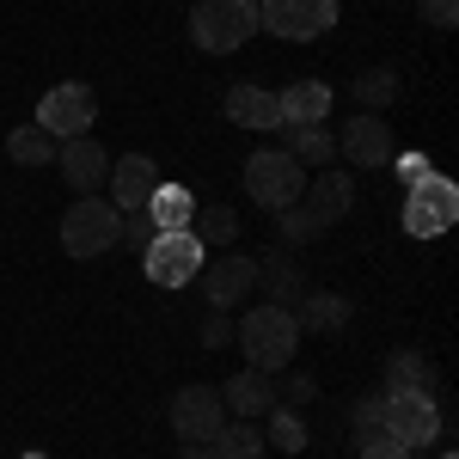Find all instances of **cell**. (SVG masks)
<instances>
[{"mask_svg":"<svg viewBox=\"0 0 459 459\" xmlns=\"http://www.w3.org/2000/svg\"><path fill=\"white\" fill-rule=\"evenodd\" d=\"M56 166H62V178L74 184V196H92L110 178V153L92 142V135H74V142L56 147Z\"/></svg>","mask_w":459,"mask_h":459,"instance_id":"obj_14","label":"cell"},{"mask_svg":"<svg viewBox=\"0 0 459 459\" xmlns=\"http://www.w3.org/2000/svg\"><path fill=\"white\" fill-rule=\"evenodd\" d=\"M178 459H214V454L203 447V441H184V454H178Z\"/></svg>","mask_w":459,"mask_h":459,"instance_id":"obj_36","label":"cell"},{"mask_svg":"<svg viewBox=\"0 0 459 459\" xmlns=\"http://www.w3.org/2000/svg\"><path fill=\"white\" fill-rule=\"evenodd\" d=\"M337 153H343L350 166H361V172L386 166V160H392V129H386V117H374V110H355L350 123L337 129Z\"/></svg>","mask_w":459,"mask_h":459,"instance_id":"obj_11","label":"cell"},{"mask_svg":"<svg viewBox=\"0 0 459 459\" xmlns=\"http://www.w3.org/2000/svg\"><path fill=\"white\" fill-rule=\"evenodd\" d=\"M227 337H233V325H227V313H214L209 325H203V350H221Z\"/></svg>","mask_w":459,"mask_h":459,"instance_id":"obj_34","label":"cell"},{"mask_svg":"<svg viewBox=\"0 0 459 459\" xmlns=\"http://www.w3.org/2000/svg\"><path fill=\"white\" fill-rule=\"evenodd\" d=\"M392 99H398V74H392V68H368L361 80H355V105H361V110L380 117Z\"/></svg>","mask_w":459,"mask_h":459,"instance_id":"obj_27","label":"cell"},{"mask_svg":"<svg viewBox=\"0 0 459 459\" xmlns=\"http://www.w3.org/2000/svg\"><path fill=\"white\" fill-rule=\"evenodd\" d=\"M110 209L117 214H135V209H147V196L160 190V166L147 160V153H123V160H110Z\"/></svg>","mask_w":459,"mask_h":459,"instance_id":"obj_12","label":"cell"},{"mask_svg":"<svg viewBox=\"0 0 459 459\" xmlns=\"http://www.w3.org/2000/svg\"><path fill=\"white\" fill-rule=\"evenodd\" d=\"M300 209L313 214L318 227H337V221H343V214L355 209V184H350L343 172H318L313 184L300 190Z\"/></svg>","mask_w":459,"mask_h":459,"instance_id":"obj_16","label":"cell"},{"mask_svg":"<svg viewBox=\"0 0 459 459\" xmlns=\"http://www.w3.org/2000/svg\"><path fill=\"white\" fill-rule=\"evenodd\" d=\"M459 221V190L441 172H423L411 184V203H404V233L411 239H441Z\"/></svg>","mask_w":459,"mask_h":459,"instance_id":"obj_7","label":"cell"},{"mask_svg":"<svg viewBox=\"0 0 459 459\" xmlns=\"http://www.w3.org/2000/svg\"><path fill=\"white\" fill-rule=\"evenodd\" d=\"M350 318H355V307L343 300V294H325V288L294 307V325H300V331H318V337H343Z\"/></svg>","mask_w":459,"mask_h":459,"instance_id":"obj_17","label":"cell"},{"mask_svg":"<svg viewBox=\"0 0 459 459\" xmlns=\"http://www.w3.org/2000/svg\"><path fill=\"white\" fill-rule=\"evenodd\" d=\"M300 190H307V166L294 160V153H276V147H264V153H251L246 160V196L257 209L282 214L300 203Z\"/></svg>","mask_w":459,"mask_h":459,"instance_id":"obj_4","label":"cell"},{"mask_svg":"<svg viewBox=\"0 0 459 459\" xmlns=\"http://www.w3.org/2000/svg\"><path fill=\"white\" fill-rule=\"evenodd\" d=\"M331 25H337V0H257V31L288 43H313Z\"/></svg>","mask_w":459,"mask_h":459,"instance_id":"obj_8","label":"cell"},{"mask_svg":"<svg viewBox=\"0 0 459 459\" xmlns=\"http://www.w3.org/2000/svg\"><path fill=\"white\" fill-rule=\"evenodd\" d=\"M190 37L209 56H233L257 37V0H196L190 6Z\"/></svg>","mask_w":459,"mask_h":459,"instance_id":"obj_2","label":"cell"},{"mask_svg":"<svg viewBox=\"0 0 459 459\" xmlns=\"http://www.w3.org/2000/svg\"><path fill=\"white\" fill-rule=\"evenodd\" d=\"M288 129V147L282 153H294L300 166H325L331 153H337V135L325 129V123H282Z\"/></svg>","mask_w":459,"mask_h":459,"instance_id":"obj_23","label":"cell"},{"mask_svg":"<svg viewBox=\"0 0 459 459\" xmlns=\"http://www.w3.org/2000/svg\"><path fill=\"white\" fill-rule=\"evenodd\" d=\"M417 13H423L429 31H454L459 25V0H417Z\"/></svg>","mask_w":459,"mask_h":459,"instance_id":"obj_32","label":"cell"},{"mask_svg":"<svg viewBox=\"0 0 459 459\" xmlns=\"http://www.w3.org/2000/svg\"><path fill=\"white\" fill-rule=\"evenodd\" d=\"M386 392H435V361L423 350H398L386 361Z\"/></svg>","mask_w":459,"mask_h":459,"instance_id":"obj_22","label":"cell"},{"mask_svg":"<svg viewBox=\"0 0 459 459\" xmlns=\"http://www.w3.org/2000/svg\"><path fill=\"white\" fill-rule=\"evenodd\" d=\"M361 459H411V454H404L398 441H386V435H380V441H368V447H361Z\"/></svg>","mask_w":459,"mask_h":459,"instance_id":"obj_35","label":"cell"},{"mask_svg":"<svg viewBox=\"0 0 459 459\" xmlns=\"http://www.w3.org/2000/svg\"><path fill=\"white\" fill-rule=\"evenodd\" d=\"M123 239V214L105 196H74V209L62 214V251L68 257H105Z\"/></svg>","mask_w":459,"mask_h":459,"instance_id":"obj_5","label":"cell"},{"mask_svg":"<svg viewBox=\"0 0 459 459\" xmlns=\"http://www.w3.org/2000/svg\"><path fill=\"white\" fill-rule=\"evenodd\" d=\"M313 398H318V380L294 368V374L282 380V398H276V404H288V411H300V404H313Z\"/></svg>","mask_w":459,"mask_h":459,"instance_id":"obj_31","label":"cell"},{"mask_svg":"<svg viewBox=\"0 0 459 459\" xmlns=\"http://www.w3.org/2000/svg\"><path fill=\"white\" fill-rule=\"evenodd\" d=\"M239 350H246V361L257 368V374H282L288 361H294V350H300V325H294V313L288 307H251L246 318H239Z\"/></svg>","mask_w":459,"mask_h":459,"instance_id":"obj_1","label":"cell"},{"mask_svg":"<svg viewBox=\"0 0 459 459\" xmlns=\"http://www.w3.org/2000/svg\"><path fill=\"white\" fill-rule=\"evenodd\" d=\"M172 429H178V441H203L209 447L214 435L227 429V398H221V386H184L172 398Z\"/></svg>","mask_w":459,"mask_h":459,"instance_id":"obj_10","label":"cell"},{"mask_svg":"<svg viewBox=\"0 0 459 459\" xmlns=\"http://www.w3.org/2000/svg\"><path fill=\"white\" fill-rule=\"evenodd\" d=\"M56 135H49V129H37V123H19V129H13V135H6V160H13V166H49V160H56Z\"/></svg>","mask_w":459,"mask_h":459,"instance_id":"obj_24","label":"cell"},{"mask_svg":"<svg viewBox=\"0 0 459 459\" xmlns=\"http://www.w3.org/2000/svg\"><path fill=\"white\" fill-rule=\"evenodd\" d=\"M257 288H270V307H288V313L307 300V270L294 264V246L257 257Z\"/></svg>","mask_w":459,"mask_h":459,"instance_id":"obj_15","label":"cell"},{"mask_svg":"<svg viewBox=\"0 0 459 459\" xmlns=\"http://www.w3.org/2000/svg\"><path fill=\"white\" fill-rule=\"evenodd\" d=\"M227 117H233L239 129H276V123H282L276 92H270V86H257V80H246V86H233V92H227Z\"/></svg>","mask_w":459,"mask_h":459,"instance_id":"obj_18","label":"cell"},{"mask_svg":"<svg viewBox=\"0 0 459 459\" xmlns=\"http://www.w3.org/2000/svg\"><path fill=\"white\" fill-rule=\"evenodd\" d=\"M441 459H454V454H441Z\"/></svg>","mask_w":459,"mask_h":459,"instance_id":"obj_37","label":"cell"},{"mask_svg":"<svg viewBox=\"0 0 459 459\" xmlns=\"http://www.w3.org/2000/svg\"><path fill=\"white\" fill-rule=\"evenodd\" d=\"M276 110H282V123H325L331 117V86L325 80H294L288 92H276Z\"/></svg>","mask_w":459,"mask_h":459,"instance_id":"obj_20","label":"cell"},{"mask_svg":"<svg viewBox=\"0 0 459 459\" xmlns=\"http://www.w3.org/2000/svg\"><path fill=\"white\" fill-rule=\"evenodd\" d=\"M251 288H257V257H246V251H227L221 264H209V276H203V294H209L214 313L239 307Z\"/></svg>","mask_w":459,"mask_h":459,"instance_id":"obj_13","label":"cell"},{"mask_svg":"<svg viewBox=\"0 0 459 459\" xmlns=\"http://www.w3.org/2000/svg\"><path fill=\"white\" fill-rule=\"evenodd\" d=\"M276 227H282V239H288V246H307V239H318V233H325V227H318V221H313L307 209H300V203L276 214Z\"/></svg>","mask_w":459,"mask_h":459,"instance_id":"obj_30","label":"cell"},{"mask_svg":"<svg viewBox=\"0 0 459 459\" xmlns=\"http://www.w3.org/2000/svg\"><path fill=\"white\" fill-rule=\"evenodd\" d=\"M221 398H227V411H233V417L257 423V417L276 404V380H270V374H257V368H246V374H233V380H227Z\"/></svg>","mask_w":459,"mask_h":459,"instance_id":"obj_19","label":"cell"},{"mask_svg":"<svg viewBox=\"0 0 459 459\" xmlns=\"http://www.w3.org/2000/svg\"><path fill=\"white\" fill-rule=\"evenodd\" d=\"M209 454L214 459H264V429H251L246 417H239L233 429H221L209 441Z\"/></svg>","mask_w":459,"mask_h":459,"instance_id":"obj_26","label":"cell"},{"mask_svg":"<svg viewBox=\"0 0 459 459\" xmlns=\"http://www.w3.org/2000/svg\"><path fill=\"white\" fill-rule=\"evenodd\" d=\"M441 404H435V392H386V404H380V435L398 441L404 454H417L429 441H441Z\"/></svg>","mask_w":459,"mask_h":459,"instance_id":"obj_3","label":"cell"},{"mask_svg":"<svg viewBox=\"0 0 459 459\" xmlns=\"http://www.w3.org/2000/svg\"><path fill=\"white\" fill-rule=\"evenodd\" d=\"M142 270H147V282H160V288L196 282V276H203V246H196V233H160V239L142 251Z\"/></svg>","mask_w":459,"mask_h":459,"instance_id":"obj_9","label":"cell"},{"mask_svg":"<svg viewBox=\"0 0 459 459\" xmlns=\"http://www.w3.org/2000/svg\"><path fill=\"white\" fill-rule=\"evenodd\" d=\"M123 233H129V239H135V246H153V239H160V227H153V214L147 209H135V214H123Z\"/></svg>","mask_w":459,"mask_h":459,"instance_id":"obj_33","label":"cell"},{"mask_svg":"<svg viewBox=\"0 0 459 459\" xmlns=\"http://www.w3.org/2000/svg\"><path fill=\"white\" fill-rule=\"evenodd\" d=\"M92 123H99V92H92L86 80H62V86H49L43 105H37V129H49L56 142L86 135Z\"/></svg>","mask_w":459,"mask_h":459,"instance_id":"obj_6","label":"cell"},{"mask_svg":"<svg viewBox=\"0 0 459 459\" xmlns=\"http://www.w3.org/2000/svg\"><path fill=\"white\" fill-rule=\"evenodd\" d=\"M190 233H196V246H233L239 239V214L227 209V203H209V209H196L190 214Z\"/></svg>","mask_w":459,"mask_h":459,"instance_id":"obj_25","label":"cell"},{"mask_svg":"<svg viewBox=\"0 0 459 459\" xmlns=\"http://www.w3.org/2000/svg\"><path fill=\"white\" fill-rule=\"evenodd\" d=\"M264 417H270V441H276L282 454H300V447H307V423H300V411H288V404H270Z\"/></svg>","mask_w":459,"mask_h":459,"instance_id":"obj_28","label":"cell"},{"mask_svg":"<svg viewBox=\"0 0 459 459\" xmlns=\"http://www.w3.org/2000/svg\"><path fill=\"white\" fill-rule=\"evenodd\" d=\"M380 404H386V392H380V398H361V404H355V417H350V435H355V447H368V441H380Z\"/></svg>","mask_w":459,"mask_h":459,"instance_id":"obj_29","label":"cell"},{"mask_svg":"<svg viewBox=\"0 0 459 459\" xmlns=\"http://www.w3.org/2000/svg\"><path fill=\"white\" fill-rule=\"evenodd\" d=\"M147 214H153V227H160V233H190L196 203H190V190H184V184H160V190L147 196Z\"/></svg>","mask_w":459,"mask_h":459,"instance_id":"obj_21","label":"cell"}]
</instances>
